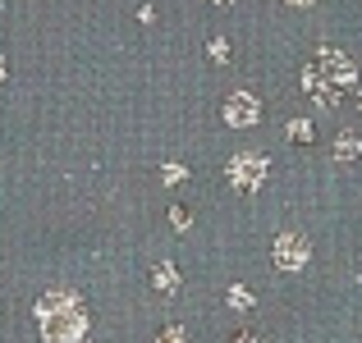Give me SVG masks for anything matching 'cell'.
Instances as JSON below:
<instances>
[{
  "label": "cell",
  "mask_w": 362,
  "mask_h": 343,
  "mask_svg": "<svg viewBox=\"0 0 362 343\" xmlns=\"http://www.w3.org/2000/svg\"><path fill=\"white\" fill-rule=\"evenodd\" d=\"M354 92H358V64L339 46H317L303 64V97L321 110H335Z\"/></svg>",
  "instance_id": "1"
},
{
  "label": "cell",
  "mask_w": 362,
  "mask_h": 343,
  "mask_svg": "<svg viewBox=\"0 0 362 343\" xmlns=\"http://www.w3.org/2000/svg\"><path fill=\"white\" fill-rule=\"evenodd\" d=\"M37 325H42L46 343H78L88 330V311L78 307L74 293H46L37 302Z\"/></svg>",
  "instance_id": "2"
},
{
  "label": "cell",
  "mask_w": 362,
  "mask_h": 343,
  "mask_svg": "<svg viewBox=\"0 0 362 343\" xmlns=\"http://www.w3.org/2000/svg\"><path fill=\"white\" fill-rule=\"evenodd\" d=\"M230 183H234V193H262V183H266V174H271V165H266V156L262 151H239V156H230Z\"/></svg>",
  "instance_id": "3"
},
{
  "label": "cell",
  "mask_w": 362,
  "mask_h": 343,
  "mask_svg": "<svg viewBox=\"0 0 362 343\" xmlns=\"http://www.w3.org/2000/svg\"><path fill=\"white\" fill-rule=\"evenodd\" d=\"M308 256H312V243H308V234H293V229H284L280 238H275V265L280 270H303L308 265Z\"/></svg>",
  "instance_id": "4"
},
{
  "label": "cell",
  "mask_w": 362,
  "mask_h": 343,
  "mask_svg": "<svg viewBox=\"0 0 362 343\" xmlns=\"http://www.w3.org/2000/svg\"><path fill=\"white\" fill-rule=\"evenodd\" d=\"M225 124H230V128H252V124H262V101H257L252 92H230V97H225Z\"/></svg>",
  "instance_id": "5"
},
{
  "label": "cell",
  "mask_w": 362,
  "mask_h": 343,
  "mask_svg": "<svg viewBox=\"0 0 362 343\" xmlns=\"http://www.w3.org/2000/svg\"><path fill=\"white\" fill-rule=\"evenodd\" d=\"M358 156H362L358 128H339V133H335V160H358Z\"/></svg>",
  "instance_id": "6"
},
{
  "label": "cell",
  "mask_w": 362,
  "mask_h": 343,
  "mask_svg": "<svg viewBox=\"0 0 362 343\" xmlns=\"http://www.w3.org/2000/svg\"><path fill=\"white\" fill-rule=\"evenodd\" d=\"M151 284H156L160 293H175V289H179V270H175L170 261H160L156 270H151Z\"/></svg>",
  "instance_id": "7"
},
{
  "label": "cell",
  "mask_w": 362,
  "mask_h": 343,
  "mask_svg": "<svg viewBox=\"0 0 362 343\" xmlns=\"http://www.w3.org/2000/svg\"><path fill=\"white\" fill-rule=\"evenodd\" d=\"M284 133H289V142H298V147H308V142H312V124L308 119H293Z\"/></svg>",
  "instance_id": "8"
},
{
  "label": "cell",
  "mask_w": 362,
  "mask_h": 343,
  "mask_svg": "<svg viewBox=\"0 0 362 343\" xmlns=\"http://www.w3.org/2000/svg\"><path fill=\"white\" fill-rule=\"evenodd\" d=\"M230 307H239V311L252 307V293H247L243 284H230Z\"/></svg>",
  "instance_id": "9"
},
{
  "label": "cell",
  "mask_w": 362,
  "mask_h": 343,
  "mask_svg": "<svg viewBox=\"0 0 362 343\" xmlns=\"http://www.w3.org/2000/svg\"><path fill=\"white\" fill-rule=\"evenodd\" d=\"M160 179H165L170 188H175V183H184V179H188V165H179V160H175V165H165V169H160Z\"/></svg>",
  "instance_id": "10"
},
{
  "label": "cell",
  "mask_w": 362,
  "mask_h": 343,
  "mask_svg": "<svg viewBox=\"0 0 362 343\" xmlns=\"http://www.w3.org/2000/svg\"><path fill=\"white\" fill-rule=\"evenodd\" d=\"M206 55H211L216 64H230V42H221V37H216V42L206 46Z\"/></svg>",
  "instance_id": "11"
},
{
  "label": "cell",
  "mask_w": 362,
  "mask_h": 343,
  "mask_svg": "<svg viewBox=\"0 0 362 343\" xmlns=\"http://www.w3.org/2000/svg\"><path fill=\"white\" fill-rule=\"evenodd\" d=\"M156 343H188V335H184L179 325H165V330H160V339H156Z\"/></svg>",
  "instance_id": "12"
},
{
  "label": "cell",
  "mask_w": 362,
  "mask_h": 343,
  "mask_svg": "<svg viewBox=\"0 0 362 343\" xmlns=\"http://www.w3.org/2000/svg\"><path fill=\"white\" fill-rule=\"evenodd\" d=\"M170 224H175V229L188 224V211H184V206H170Z\"/></svg>",
  "instance_id": "13"
},
{
  "label": "cell",
  "mask_w": 362,
  "mask_h": 343,
  "mask_svg": "<svg viewBox=\"0 0 362 343\" xmlns=\"http://www.w3.org/2000/svg\"><path fill=\"white\" fill-rule=\"evenodd\" d=\"M284 5H289V9H312L317 0H284Z\"/></svg>",
  "instance_id": "14"
},
{
  "label": "cell",
  "mask_w": 362,
  "mask_h": 343,
  "mask_svg": "<svg viewBox=\"0 0 362 343\" xmlns=\"http://www.w3.org/2000/svg\"><path fill=\"white\" fill-rule=\"evenodd\" d=\"M234 343H257V339L252 335H234Z\"/></svg>",
  "instance_id": "15"
},
{
  "label": "cell",
  "mask_w": 362,
  "mask_h": 343,
  "mask_svg": "<svg viewBox=\"0 0 362 343\" xmlns=\"http://www.w3.org/2000/svg\"><path fill=\"white\" fill-rule=\"evenodd\" d=\"M211 5H221V9H225V5H234V0H211Z\"/></svg>",
  "instance_id": "16"
},
{
  "label": "cell",
  "mask_w": 362,
  "mask_h": 343,
  "mask_svg": "<svg viewBox=\"0 0 362 343\" xmlns=\"http://www.w3.org/2000/svg\"><path fill=\"white\" fill-rule=\"evenodd\" d=\"M354 97H358V110H362V88H358V92H354Z\"/></svg>",
  "instance_id": "17"
},
{
  "label": "cell",
  "mask_w": 362,
  "mask_h": 343,
  "mask_svg": "<svg viewBox=\"0 0 362 343\" xmlns=\"http://www.w3.org/2000/svg\"><path fill=\"white\" fill-rule=\"evenodd\" d=\"M0 83H5V60H0Z\"/></svg>",
  "instance_id": "18"
}]
</instances>
